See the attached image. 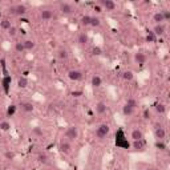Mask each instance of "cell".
Listing matches in <instances>:
<instances>
[{
  "label": "cell",
  "instance_id": "1",
  "mask_svg": "<svg viewBox=\"0 0 170 170\" xmlns=\"http://www.w3.org/2000/svg\"><path fill=\"white\" fill-rule=\"evenodd\" d=\"M116 146L121 149H126V150L130 148V144H129L128 138L125 136V132L122 129H117V132H116Z\"/></svg>",
  "mask_w": 170,
  "mask_h": 170
},
{
  "label": "cell",
  "instance_id": "2",
  "mask_svg": "<svg viewBox=\"0 0 170 170\" xmlns=\"http://www.w3.org/2000/svg\"><path fill=\"white\" fill-rule=\"evenodd\" d=\"M109 132H110V128H109V125H106V124H102V125H100L97 129H96V138L98 139V141H102V139H105L106 137H108Z\"/></svg>",
  "mask_w": 170,
  "mask_h": 170
},
{
  "label": "cell",
  "instance_id": "3",
  "mask_svg": "<svg viewBox=\"0 0 170 170\" xmlns=\"http://www.w3.org/2000/svg\"><path fill=\"white\" fill-rule=\"evenodd\" d=\"M64 136L69 142L70 141H76V139L78 138V128L77 126H68Z\"/></svg>",
  "mask_w": 170,
  "mask_h": 170
},
{
  "label": "cell",
  "instance_id": "4",
  "mask_svg": "<svg viewBox=\"0 0 170 170\" xmlns=\"http://www.w3.org/2000/svg\"><path fill=\"white\" fill-rule=\"evenodd\" d=\"M59 150L61 154L68 156V154L72 153V144H70L68 139H61L59 142Z\"/></svg>",
  "mask_w": 170,
  "mask_h": 170
},
{
  "label": "cell",
  "instance_id": "5",
  "mask_svg": "<svg viewBox=\"0 0 170 170\" xmlns=\"http://www.w3.org/2000/svg\"><path fill=\"white\" fill-rule=\"evenodd\" d=\"M28 8L25 4H16L15 7H12V8H9V12L14 15H17V16H24L25 14H27Z\"/></svg>",
  "mask_w": 170,
  "mask_h": 170
},
{
  "label": "cell",
  "instance_id": "6",
  "mask_svg": "<svg viewBox=\"0 0 170 170\" xmlns=\"http://www.w3.org/2000/svg\"><path fill=\"white\" fill-rule=\"evenodd\" d=\"M98 6L102 9H105V11H115L116 9V3L113 0H100Z\"/></svg>",
  "mask_w": 170,
  "mask_h": 170
},
{
  "label": "cell",
  "instance_id": "7",
  "mask_svg": "<svg viewBox=\"0 0 170 170\" xmlns=\"http://www.w3.org/2000/svg\"><path fill=\"white\" fill-rule=\"evenodd\" d=\"M154 136H156V139H158V141H165V138H166V130L161 125L157 124L154 126Z\"/></svg>",
  "mask_w": 170,
  "mask_h": 170
},
{
  "label": "cell",
  "instance_id": "8",
  "mask_svg": "<svg viewBox=\"0 0 170 170\" xmlns=\"http://www.w3.org/2000/svg\"><path fill=\"white\" fill-rule=\"evenodd\" d=\"M11 84H12L11 76L6 75L3 78H1V88H3V90H4V93H6V95H8V93H9V89H11Z\"/></svg>",
  "mask_w": 170,
  "mask_h": 170
},
{
  "label": "cell",
  "instance_id": "9",
  "mask_svg": "<svg viewBox=\"0 0 170 170\" xmlns=\"http://www.w3.org/2000/svg\"><path fill=\"white\" fill-rule=\"evenodd\" d=\"M130 146L133 148L134 152H144L146 148V142L145 139H138V141H133L130 144Z\"/></svg>",
  "mask_w": 170,
  "mask_h": 170
},
{
  "label": "cell",
  "instance_id": "10",
  "mask_svg": "<svg viewBox=\"0 0 170 170\" xmlns=\"http://www.w3.org/2000/svg\"><path fill=\"white\" fill-rule=\"evenodd\" d=\"M59 11L61 12L63 15H70V14H73V6L72 4H69V3H60L59 4Z\"/></svg>",
  "mask_w": 170,
  "mask_h": 170
},
{
  "label": "cell",
  "instance_id": "11",
  "mask_svg": "<svg viewBox=\"0 0 170 170\" xmlns=\"http://www.w3.org/2000/svg\"><path fill=\"white\" fill-rule=\"evenodd\" d=\"M68 77H69V80L72 81H81L83 80V72H80V70H69L68 72Z\"/></svg>",
  "mask_w": 170,
  "mask_h": 170
},
{
  "label": "cell",
  "instance_id": "12",
  "mask_svg": "<svg viewBox=\"0 0 170 170\" xmlns=\"http://www.w3.org/2000/svg\"><path fill=\"white\" fill-rule=\"evenodd\" d=\"M77 43H78V45H81V47H85V45L89 43V35H88L87 32L80 33L77 36Z\"/></svg>",
  "mask_w": 170,
  "mask_h": 170
},
{
  "label": "cell",
  "instance_id": "13",
  "mask_svg": "<svg viewBox=\"0 0 170 170\" xmlns=\"http://www.w3.org/2000/svg\"><path fill=\"white\" fill-rule=\"evenodd\" d=\"M134 63H136L137 65H144V64H145V63H146L145 53H142V52L134 53Z\"/></svg>",
  "mask_w": 170,
  "mask_h": 170
},
{
  "label": "cell",
  "instance_id": "14",
  "mask_svg": "<svg viewBox=\"0 0 170 170\" xmlns=\"http://www.w3.org/2000/svg\"><path fill=\"white\" fill-rule=\"evenodd\" d=\"M165 31H166V28H165L164 24H156L153 27V31H152V32H153V33L158 37V36H164Z\"/></svg>",
  "mask_w": 170,
  "mask_h": 170
},
{
  "label": "cell",
  "instance_id": "15",
  "mask_svg": "<svg viewBox=\"0 0 170 170\" xmlns=\"http://www.w3.org/2000/svg\"><path fill=\"white\" fill-rule=\"evenodd\" d=\"M130 138H132V141H138V139H144V133H142V130L141 129H133L132 130V133H130Z\"/></svg>",
  "mask_w": 170,
  "mask_h": 170
},
{
  "label": "cell",
  "instance_id": "16",
  "mask_svg": "<svg viewBox=\"0 0 170 170\" xmlns=\"http://www.w3.org/2000/svg\"><path fill=\"white\" fill-rule=\"evenodd\" d=\"M90 84H92L93 88H100L102 85V80H101V77L98 75H95L92 77V80H90Z\"/></svg>",
  "mask_w": 170,
  "mask_h": 170
},
{
  "label": "cell",
  "instance_id": "17",
  "mask_svg": "<svg viewBox=\"0 0 170 170\" xmlns=\"http://www.w3.org/2000/svg\"><path fill=\"white\" fill-rule=\"evenodd\" d=\"M106 110H108V106H106L105 102L96 104V112H97L98 115H104V113H106Z\"/></svg>",
  "mask_w": 170,
  "mask_h": 170
},
{
  "label": "cell",
  "instance_id": "18",
  "mask_svg": "<svg viewBox=\"0 0 170 170\" xmlns=\"http://www.w3.org/2000/svg\"><path fill=\"white\" fill-rule=\"evenodd\" d=\"M57 57H59L60 60H68V57H69V53H68V51L65 49V48H60L59 51H57Z\"/></svg>",
  "mask_w": 170,
  "mask_h": 170
},
{
  "label": "cell",
  "instance_id": "19",
  "mask_svg": "<svg viewBox=\"0 0 170 170\" xmlns=\"http://www.w3.org/2000/svg\"><path fill=\"white\" fill-rule=\"evenodd\" d=\"M17 87L21 88V89H25V88L28 87V78L25 77V76H20V77L17 78Z\"/></svg>",
  "mask_w": 170,
  "mask_h": 170
},
{
  "label": "cell",
  "instance_id": "20",
  "mask_svg": "<svg viewBox=\"0 0 170 170\" xmlns=\"http://www.w3.org/2000/svg\"><path fill=\"white\" fill-rule=\"evenodd\" d=\"M40 17H41V20H51L53 17V14L52 11H49V9H43L41 12H40Z\"/></svg>",
  "mask_w": 170,
  "mask_h": 170
},
{
  "label": "cell",
  "instance_id": "21",
  "mask_svg": "<svg viewBox=\"0 0 170 170\" xmlns=\"http://www.w3.org/2000/svg\"><path fill=\"white\" fill-rule=\"evenodd\" d=\"M154 148H156L157 150H159V152H165L167 149V145L165 144V141H158V139H156V142H154Z\"/></svg>",
  "mask_w": 170,
  "mask_h": 170
},
{
  "label": "cell",
  "instance_id": "22",
  "mask_svg": "<svg viewBox=\"0 0 170 170\" xmlns=\"http://www.w3.org/2000/svg\"><path fill=\"white\" fill-rule=\"evenodd\" d=\"M23 44H24V48H25V51H32V49H35V47H36V43L33 41V40H24L23 41Z\"/></svg>",
  "mask_w": 170,
  "mask_h": 170
},
{
  "label": "cell",
  "instance_id": "23",
  "mask_svg": "<svg viewBox=\"0 0 170 170\" xmlns=\"http://www.w3.org/2000/svg\"><path fill=\"white\" fill-rule=\"evenodd\" d=\"M121 77L125 81H132L134 78V73L132 72V70H124V72L121 73Z\"/></svg>",
  "mask_w": 170,
  "mask_h": 170
},
{
  "label": "cell",
  "instance_id": "24",
  "mask_svg": "<svg viewBox=\"0 0 170 170\" xmlns=\"http://www.w3.org/2000/svg\"><path fill=\"white\" fill-rule=\"evenodd\" d=\"M154 110H156L158 115H165V113H166V105H164V104H156V105H154Z\"/></svg>",
  "mask_w": 170,
  "mask_h": 170
},
{
  "label": "cell",
  "instance_id": "25",
  "mask_svg": "<svg viewBox=\"0 0 170 170\" xmlns=\"http://www.w3.org/2000/svg\"><path fill=\"white\" fill-rule=\"evenodd\" d=\"M153 21L156 23V24H164V16H162L161 11L156 12V14L153 15Z\"/></svg>",
  "mask_w": 170,
  "mask_h": 170
},
{
  "label": "cell",
  "instance_id": "26",
  "mask_svg": "<svg viewBox=\"0 0 170 170\" xmlns=\"http://www.w3.org/2000/svg\"><path fill=\"white\" fill-rule=\"evenodd\" d=\"M133 113H134V109L130 108L129 105H126V104H125V105L122 106V115L125 116V117H129V116H132Z\"/></svg>",
  "mask_w": 170,
  "mask_h": 170
},
{
  "label": "cell",
  "instance_id": "27",
  "mask_svg": "<svg viewBox=\"0 0 170 170\" xmlns=\"http://www.w3.org/2000/svg\"><path fill=\"white\" fill-rule=\"evenodd\" d=\"M145 41L146 43H156L157 41V36L152 31H149L148 33H146V36H145Z\"/></svg>",
  "mask_w": 170,
  "mask_h": 170
},
{
  "label": "cell",
  "instance_id": "28",
  "mask_svg": "<svg viewBox=\"0 0 170 170\" xmlns=\"http://www.w3.org/2000/svg\"><path fill=\"white\" fill-rule=\"evenodd\" d=\"M20 106H21V109L24 112H27V113H29V112H33V109H35V106L32 105L31 102H23Z\"/></svg>",
  "mask_w": 170,
  "mask_h": 170
},
{
  "label": "cell",
  "instance_id": "29",
  "mask_svg": "<svg viewBox=\"0 0 170 170\" xmlns=\"http://www.w3.org/2000/svg\"><path fill=\"white\" fill-rule=\"evenodd\" d=\"M16 109H17V106L15 105V104H11V105L7 108V117H12V116H15Z\"/></svg>",
  "mask_w": 170,
  "mask_h": 170
},
{
  "label": "cell",
  "instance_id": "30",
  "mask_svg": "<svg viewBox=\"0 0 170 170\" xmlns=\"http://www.w3.org/2000/svg\"><path fill=\"white\" fill-rule=\"evenodd\" d=\"M90 17L92 16H89V15H84V16L80 19L81 25H84V27H89L90 25Z\"/></svg>",
  "mask_w": 170,
  "mask_h": 170
},
{
  "label": "cell",
  "instance_id": "31",
  "mask_svg": "<svg viewBox=\"0 0 170 170\" xmlns=\"http://www.w3.org/2000/svg\"><path fill=\"white\" fill-rule=\"evenodd\" d=\"M4 158H6L7 161H14V159L16 158V153L12 150H7V152H4Z\"/></svg>",
  "mask_w": 170,
  "mask_h": 170
},
{
  "label": "cell",
  "instance_id": "32",
  "mask_svg": "<svg viewBox=\"0 0 170 170\" xmlns=\"http://www.w3.org/2000/svg\"><path fill=\"white\" fill-rule=\"evenodd\" d=\"M37 159H39L40 164H48V162H49V156L45 153H40L39 156H37Z\"/></svg>",
  "mask_w": 170,
  "mask_h": 170
},
{
  "label": "cell",
  "instance_id": "33",
  "mask_svg": "<svg viewBox=\"0 0 170 170\" xmlns=\"http://www.w3.org/2000/svg\"><path fill=\"white\" fill-rule=\"evenodd\" d=\"M0 27H1V29H6V31H8L9 28L12 27L11 21H9L8 19H3L1 21H0Z\"/></svg>",
  "mask_w": 170,
  "mask_h": 170
},
{
  "label": "cell",
  "instance_id": "34",
  "mask_svg": "<svg viewBox=\"0 0 170 170\" xmlns=\"http://www.w3.org/2000/svg\"><path fill=\"white\" fill-rule=\"evenodd\" d=\"M32 134L36 137H43L44 136V130L40 126H35V128H32Z\"/></svg>",
  "mask_w": 170,
  "mask_h": 170
},
{
  "label": "cell",
  "instance_id": "35",
  "mask_svg": "<svg viewBox=\"0 0 170 170\" xmlns=\"http://www.w3.org/2000/svg\"><path fill=\"white\" fill-rule=\"evenodd\" d=\"M15 51H16L17 53H24V52H25V48H24V44H23V41L15 43Z\"/></svg>",
  "mask_w": 170,
  "mask_h": 170
},
{
  "label": "cell",
  "instance_id": "36",
  "mask_svg": "<svg viewBox=\"0 0 170 170\" xmlns=\"http://www.w3.org/2000/svg\"><path fill=\"white\" fill-rule=\"evenodd\" d=\"M126 105H129L130 106V108H133V109H136V108H138V102H137L136 100H134V98H128V100H126Z\"/></svg>",
  "mask_w": 170,
  "mask_h": 170
},
{
  "label": "cell",
  "instance_id": "37",
  "mask_svg": "<svg viewBox=\"0 0 170 170\" xmlns=\"http://www.w3.org/2000/svg\"><path fill=\"white\" fill-rule=\"evenodd\" d=\"M0 129L3 132H8L9 129H11V124H9L8 121H1V122H0Z\"/></svg>",
  "mask_w": 170,
  "mask_h": 170
},
{
  "label": "cell",
  "instance_id": "38",
  "mask_svg": "<svg viewBox=\"0 0 170 170\" xmlns=\"http://www.w3.org/2000/svg\"><path fill=\"white\" fill-rule=\"evenodd\" d=\"M90 25H92V27H100L101 25V20L98 19V17H96V16H92L90 17Z\"/></svg>",
  "mask_w": 170,
  "mask_h": 170
},
{
  "label": "cell",
  "instance_id": "39",
  "mask_svg": "<svg viewBox=\"0 0 170 170\" xmlns=\"http://www.w3.org/2000/svg\"><path fill=\"white\" fill-rule=\"evenodd\" d=\"M161 14H162V16H164V21H169L170 20V11L169 9H162Z\"/></svg>",
  "mask_w": 170,
  "mask_h": 170
},
{
  "label": "cell",
  "instance_id": "40",
  "mask_svg": "<svg viewBox=\"0 0 170 170\" xmlns=\"http://www.w3.org/2000/svg\"><path fill=\"white\" fill-rule=\"evenodd\" d=\"M92 55L93 56H101V55H102V49H101L100 47H93Z\"/></svg>",
  "mask_w": 170,
  "mask_h": 170
},
{
  "label": "cell",
  "instance_id": "41",
  "mask_svg": "<svg viewBox=\"0 0 170 170\" xmlns=\"http://www.w3.org/2000/svg\"><path fill=\"white\" fill-rule=\"evenodd\" d=\"M8 33H9V36H11V37H15L17 35V28L12 25V27L8 29Z\"/></svg>",
  "mask_w": 170,
  "mask_h": 170
},
{
  "label": "cell",
  "instance_id": "42",
  "mask_svg": "<svg viewBox=\"0 0 170 170\" xmlns=\"http://www.w3.org/2000/svg\"><path fill=\"white\" fill-rule=\"evenodd\" d=\"M142 117H144V120H149V118H150V110H149V108L144 109V112H142Z\"/></svg>",
  "mask_w": 170,
  "mask_h": 170
},
{
  "label": "cell",
  "instance_id": "43",
  "mask_svg": "<svg viewBox=\"0 0 170 170\" xmlns=\"http://www.w3.org/2000/svg\"><path fill=\"white\" fill-rule=\"evenodd\" d=\"M95 11L96 12H102V8H101V7L97 4V6H95Z\"/></svg>",
  "mask_w": 170,
  "mask_h": 170
},
{
  "label": "cell",
  "instance_id": "44",
  "mask_svg": "<svg viewBox=\"0 0 170 170\" xmlns=\"http://www.w3.org/2000/svg\"><path fill=\"white\" fill-rule=\"evenodd\" d=\"M72 95H73V96H75V97H80V96H81V95H83V92H73V93H72Z\"/></svg>",
  "mask_w": 170,
  "mask_h": 170
},
{
  "label": "cell",
  "instance_id": "45",
  "mask_svg": "<svg viewBox=\"0 0 170 170\" xmlns=\"http://www.w3.org/2000/svg\"><path fill=\"white\" fill-rule=\"evenodd\" d=\"M146 170H157V169H154V167H149V169H146Z\"/></svg>",
  "mask_w": 170,
  "mask_h": 170
},
{
  "label": "cell",
  "instance_id": "46",
  "mask_svg": "<svg viewBox=\"0 0 170 170\" xmlns=\"http://www.w3.org/2000/svg\"><path fill=\"white\" fill-rule=\"evenodd\" d=\"M113 170H121V169H120V167H115V169H113Z\"/></svg>",
  "mask_w": 170,
  "mask_h": 170
},
{
  "label": "cell",
  "instance_id": "47",
  "mask_svg": "<svg viewBox=\"0 0 170 170\" xmlns=\"http://www.w3.org/2000/svg\"><path fill=\"white\" fill-rule=\"evenodd\" d=\"M0 17H1V12H0Z\"/></svg>",
  "mask_w": 170,
  "mask_h": 170
},
{
  "label": "cell",
  "instance_id": "48",
  "mask_svg": "<svg viewBox=\"0 0 170 170\" xmlns=\"http://www.w3.org/2000/svg\"><path fill=\"white\" fill-rule=\"evenodd\" d=\"M0 4H1V1H0Z\"/></svg>",
  "mask_w": 170,
  "mask_h": 170
},
{
  "label": "cell",
  "instance_id": "49",
  "mask_svg": "<svg viewBox=\"0 0 170 170\" xmlns=\"http://www.w3.org/2000/svg\"><path fill=\"white\" fill-rule=\"evenodd\" d=\"M98 170H101V169H98Z\"/></svg>",
  "mask_w": 170,
  "mask_h": 170
},
{
  "label": "cell",
  "instance_id": "50",
  "mask_svg": "<svg viewBox=\"0 0 170 170\" xmlns=\"http://www.w3.org/2000/svg\"><path fill=\"white\" fill-rule=\"evenodd\" d=\"M0 130H1V129H0Z\"/></svg>",
  "mask_w": 170,
  "mask_h": 170
}]
</instances>
